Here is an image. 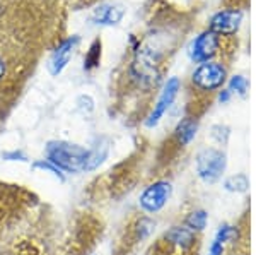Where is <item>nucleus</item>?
I'll use <instances>...</instances> for the list:
<instances>
[{
	"label": "nucleus",
	"instance_id": "11",
	"mask_svg": "<svg viewBox=\"0 0 256 255\" xmlns=\"http://www.w3.org/2000/svg\"><path fill=\"white\" fill-rule=\"evenodd\" d=\"M125 9L118 4H102L98 9H94L92 21L99 26H116L122 23Z\"/></svg>",
	"mask_w": 256,
	"mask_h": 255
},
{
	"label": "nucleus",
	"instance_id": "5",
	"mask_svg": "<svg viewBox=\"0 0 256 255\" xmlns=\"http://www.w3.org/2000/svg\"><path fill=\"white\" fill-rule=\"evenodd\" d=\"M180 91H181V81L178 79V77H171V79H168V82L162 86V89H160L158 101L154 103L150 113H148L147 118H146L147 129H154V127H158V123L162 120V117L166 115V112L171 108V105L174 103Z\"/></svg>",
	"mask_w": 256,
	"mask_h": 255
},
{
	"label": "nucleus",
	"instance_id": "23",
	"mask_svg": "<svg viewBox=\"0 0 256 255\" xmlns=\"http://www.w3.org/2000/svg\"><path fill=\"white\" fill-rule=\"evenodd\" d=\"M229 255H250V245L242 243L239 246H234V248L229 252Z\"/></svg>",
	"mask_w": 256,
	"mask_h": 255
},
{
	"label": "nucleus",
	"instance_id": "6",
	"mask_svg": "<svg viewBox=\"0 0 256 255\" xmlns=\"http://www.w3.org/2000/svg\"><path fill=\"white\" fill-rule=\"evenodd\" d=\"M160 240L166 245H169L171 248H174L176 252H180L181 255H188L195 250V246L200 243V236L198 233L188 229L183 224H174L169 229L162 233Z\"/></svg>",
	"mask_w": 256,
	"mask_h": 255
},
{
	"label": "nucleus",
	"instance_id": "19",
	"mask_svg": "<svg viewBox=\"0 0 256 255\" xmlns=\"http://www.w3.org/2000/svg\"><path fill=\"white\" fill-rule=\"evenodd\" d=\"M4 161H10V163H30V158L24 153L22 149H12L2 154Z\"/></svg>",
	"mask_w": 256,
	"mask_h": 255
},
{
	"label": "nucleus",
	"instance_id": "4",
	"mask_svg": "<svg viewBox=\"0 0 256 255\" xmlns=\"http://www.w3.org/2000/svg\"><path fill=\"white\" fill-rule=\"evenodd\" d=\"M172 197V182L168 178H158L140 192L138 207L144 214H158L168 205Z\"/></svg>",
	"mask_w": 256,
	"mask_h": 255
},
{
	"label": "nucleus",
	"instance_id": "7",
	"mask_svg": "<svg viewBox=\"0 0 256 255\" xmlns=\"http://www.w3.org/2000/svg\"><path fill=\"white\" fill-rule=\"evenodd\" d=\"M220 50V36H217L216 33L210 30L200 33L195 40L192 41L190 47V59L196 64H205V62L214 60V57L217 55Z\"/></svg>",
	"mask_w": 256,
	"mask_h": 255
},
{
	"label": "nucleus",
	"instance_id": "13",
	"mask_svg": "<svg viewBox=\"0 0 256 255\" xmlns=\"http://www.w3.org/2000/svg\"><path fill=\"white\" fill-rule=\"evenodd\" d=\"M108 154H110V144L104 141H99V144H96L92 149H89V159H88L86 171H94L96 168L101 166L108 159Z\"/></svg>",
	"mask_w": 256,
	"mask_h": 255
},
{
	"label": "nucleus",
	"instance_id": "24",
	"mask_svg": "<svg viewBox=\"0 0 256 255\" xmlns=\"http://www.w3.org/2000/svg\"><path fill=\"white\" fill-rule=\"evenodd\" d=\"M230 94H232V93H230L229 89H222V91L218 93V101H220V103H227V101L230 100Z\"/></svg>",
	"mask_w": 256,
	"mask_h": 255
},
{
	"label": "nucleus",
	"instance_id": "16",
	"mask_svg": "<svg viewBox=\"0 0 256 255\" xmlns=\"http://www.w3.org/2000/svg\"><path fill=\"white\" fill-rule=\"evenodd\" d=\"M99 62H101V40L96 38L90 43L89 50L84 57V71H94V69H98Z\"/></svg>",
	"mask_w": 256,
	"mask_h": 255
},
{
	"label": "nucleus",
	"instance_id": "14",
	"mask_svg": "<svg viewBox=\"0 0 256 255\" xmlns=\"http://www.w3.org/2000/svg\"><path fill=\"white\" fill-rule=\"evenodd\" d=\"M224 188L232 194H248L250 190V176L246 173L230 175L224 180Z\"/></svg>",
	"mask_w": 256,
	"mask_h": 255
},
{
	"label": "nucleus",
	"instance_id": "21",
	"mask_svg": "<svg viewBox=\"0 0 256 255\" xmlns=\"http://www.w3.org/2000/svg\"><path fill=\"white\" fill-rule=\"evenodd\" d=\"M208 255H226V246L212 240V243L208 246Z\"/></svg>",
	"mask_w": 256,
	"mask_h": 255
},
{
	"label": "nucleus",
	"instance_id": "1",
	"mask_svg": "<svg viewBox=\"0 0 256 255\" xmlns=\"http://www.w3.org/2000/svg\"><path fill=\"white\" fill-rule=\"evenodd\" d=\"M44 159L67 173H82L88 168L89 149L80 144L53 139L44 146Z\"/></svg>",
	"mask_w": 256,
	"mask_h": 255
},
{
	"label": "nucleus",
	"instance_id": "22",
	"mask_svg": "<svg viewBox=\"0 0 256 255\" xmlns=\"http://www.w3.org/2000/svg\"><path fill=\"white\" fill-rule=\"evenodd\" d=\"M7 72H9V64H7L6 57L0 53V82L7 77Z\"/></svg>",
	"mask_w": 256,
	"mask_h": 255
},
{
	"label": "nucleus",
	"instance_id": "3",
	"mask_svg": "<svg viewBox=\"0 0 256 255\" xmlns=\"http://www.w3.org/2000/svg\"><path fill=\"white\" fill-rule=\"evenodd\" d=\"M227 81V67L222 62L210 60L200 64L192 74V84L204 94L217 93Z\"/></svg>",
	"mask_w": 256,
	"mask_h": 255
},
{
	"label": "nucleus",
	"instance_id": "17",
	"mask_svg": "<svg viewBox=\"0 0 256 255\" xmlns=\"http://www.w3.org/2000/svg\"><path fill=\"white\" fill-rule=\"evenodd\" d=\"M210 137L214 142H217V146L226 147L230 137V127L224 125V123H216L210 127Z\"/></svg>",
	"mask_w": 256,
	"mask_h": 255
},
{
	"label": "nucleus",
	"instance_id": "18",
	"mask_svg": "<svg viewBox=\"0 0 256 255\" xmlns=\"http://www.w3.org/2000/svg\"><path fill=\"white\" fill-rule=\"evenodd\" d=\"M248 89H250V82L244 76H232L229 79V91L236 93L239 96H246Z\"/></svg>",
	"mask_w": 256,
	"mask_h": 255
},
{
	"label": "nucleus",
	"instance_id": "15",
	"mask_svg": "<svg viewBox=\"0 0 256 255\" xmlns=\"http://www.w3.org/2000/svg\"><path fill=\"white\" fill-rule=\"evenodd\" d=\"M31 168L36 171H43V173H48L50 176H53L55 180H58L60 183H64L65 180H67V175L64 173V171L60 170V168H56L53 163H50L48 159H36V161L31 163Z\"/></svg>",
	"mask_w": 256,
	"mask_h": 255
},
{
	"label": "nucleus",
	"instance_id": "10",
	"mask_svg": "<svg viewBox=\"0 0 256 255\" xmlns=\"http://www.w3.org/2000/svg\"><path fill=\"white\" fill-rule=\"evenodd\" d=\"M198 127H200V118L198 115H186L180 122L176 123L174 130L171 134V141L178 149H184L193 142V139L198 134Z\"/></svg>",
	"mask_w": 256,
	"mask_h": 255
},
{
	"label": "nucleus",
	"instance_id": "2",
	"mask_svg": "<svg viewBox=\"0 0 256 255\" xmlns=\"http://www.w3.org/2000/svg\"><path fill=\"white\" fill-rule=\"evenodd\" d=\"M227 170V154L222 147H204L195 156V173L204 183L212 185Z\"/></svg>",
	"mask_w": 256,
	"mask_h": 255
},
{
	"label": "nucleus",
	"instance_id": "9",
	"mask_svg": "<svg viewBox=\"0 0 256 255\" xmlns=\"http://www.w3.org/2000/svg\"><path fill=\"white\" fill-rule=\"evenodd\" d=\"M77 43H79V38H77V36H70V38L64 40L58 47L53 50L48 60V71L52 76H60V74L65 71V67H67L70 59H72Z\"/></svg>",
	"mask_w": 256,
	"mask_h": 255
},
{
	"label": "nucleus",
	"instance_id": "8",
	"mask_svg": "<svg viewBox=\"0 0 256 255\" xmlns=\"http://www.w3.org/2000/svg\"><path fill=\"white\" fill-rule=\"evenodd\" d=\"M242 23V11L238 7L222 9L212 16L208 23V30L217 36H234L239 31Z\"/></svg>",
	"mask_w": 256,
	"mask_h": 255
},
{
	"label": "nucleus",
	"instance_id": "20",
	"mask_svg": "<svg viewBox=\"0 0 256 255\" xmlns=\"http://www.w3.org/2000/svg\"><path fill=\"white\" fill-rule=\"evenodd\" d=\"M77 110H80L82 113H90L94 110V100L89 96V94H80L76 101Z\"/></svg>",
	"mask_w": 256,
	"mask_h": 255
},
{
	"label": "nucleus",
	"instance_id": "12",
	"mask_svg": "<svg viewBox=\"0 0 256 255\" xmlns=\"http://www.w3.org/2000/svg\"><path fill=\"white\" fill-rule=\"evenodd\" d=\"M207 223H208V212L202 207H195L190 212H186V216L183 217V223L181 224L186 226L188 229H192V231H195L200 235L202 231H205Z\"/></svg>",
	"mask_w": 256,
	"mask_h": 255
}]
</instances>
